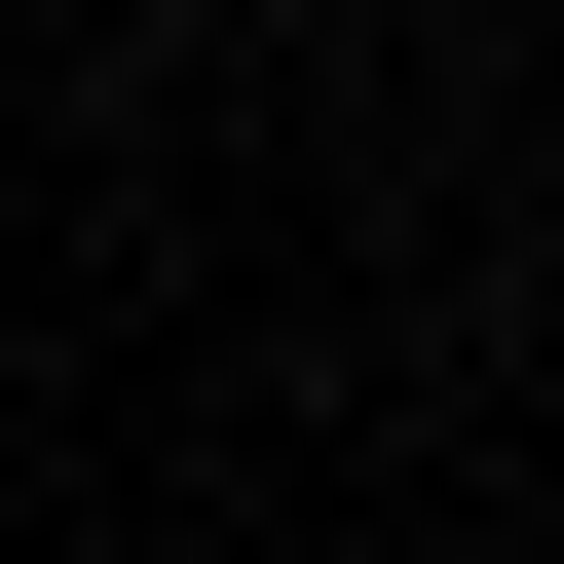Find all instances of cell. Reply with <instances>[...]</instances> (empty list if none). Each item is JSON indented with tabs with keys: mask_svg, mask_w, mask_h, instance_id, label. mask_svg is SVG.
<instances>
[{
	"mask_svg": "<svg viewBox=\"0 0 564 564\" xmlns=\"http://www.w3.org/2000/svg\"><path fill=\"white\" fill-rule=\"evenodd\" d=\"M414 39H489V0H414Z\"/></svg>",
	"mask_w": 564,
	"mask_h": 564,
	"instance_id": "6da1fadb",
	"label": "cell"
}]
</instances>
